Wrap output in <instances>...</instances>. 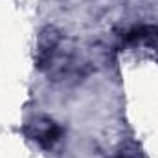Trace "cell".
Returning <instances> with one entry per match:
<instances>
[{
    "instance_id": "1",
    "label": "cell",
    "mask_w": 158,
    "mask_h": 158,
    "mask_svg": "<svg viewBox=\"0 0 158 158\" xmlns=\"http://www.w3.org/2000/svg\"><path fill=\"white\" fill-rule=\"evenodd\" d=\"M26 134L35 143H39L40 147L48 149L59 142V138L63 136V129L59 123H55L50 118H35L28 123Z\"/></svg>"
},
{
    "instance_id": "2",
    "label": "cell",
    "mask_w": 158,
    "mask_h": 158,
    "mask_svg": "<svg viewBox=\"0 0 158 158\" xmlns=\"http://www.w3.org/2000/svg\"><path fill=\"white\" fill-rule=\"evenodd\" d=\"M125 42L134 50L147 52L158 61V28L156 26H140L127 33Z\"/></svg>"
},
{
    "instance_id": "3",
    "label": "cell",
    "mask_w": 158,
    "mask_h": 158,
    "mask_svg": "<svg viewBox=\"0 0 158 158\" xmlns=\"http://www.w3.org/2000/svg\"><path fill=\"white\" fill-rule=\"evenodd\" d=\"M114 158H129V156H123V155H119V156H114Z\"/></svg>"
}]
</instances>
